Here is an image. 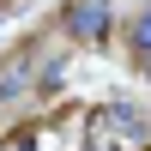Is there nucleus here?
Masks as SVG:
<instances>
[{
  "label": "nucleus",
  "mask_w": 151,
  "mask_h": 151,
  "mask_svg": "<svg viewBox=\"0 0 151 151\" xmlns=\"http://www.w3.org/2000/svg\"><path fill=\"white\" fill-rule=\"evenodd\" d=\"M60 30H67L73 42H103V36L115 30V0H67Z\"/></svg>",
  "instance_id": "nucleus-1"
},
{
  "label": "nucleus",
  "mask_w": 151,
  "mask_h": 151,
  "mask_svg": "<svg viewBox=\"0 0 151 151\" xmlns=\"http://www.w3.org/2000/svg\"><path fill=\"white\" fill-rule=\"evenodd\" d=\"M121 36H127V55H133V60H145V55H151V0L127 12V24H121Z\"/></svg>",
  "instance_id": "nucleus-2"
}]
</instances>
